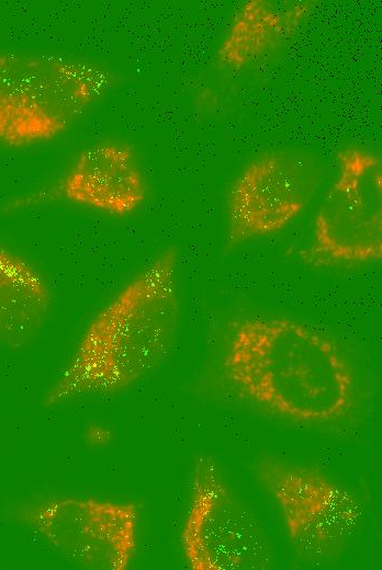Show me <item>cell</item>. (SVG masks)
<instances>
[{
    "mask_svg": "<svg viewBox=\"0 0 382 570\" xmlns=\"http://www.w3.org/2000/svg\"><path fill=\"white\" fill-rule=\"evenodd\" d=\"M220 368L240 397L295 423H335L356 404L355 373L340 345L290 318L243 315L231 319Z\"/></svg>",
    "mask_w": 382,
    "mask_h": 570,
    "instance_id": "cell-1",
    "label": "cell"
},
{
    "mask_svg": "<svg viewBox=\"0 0 382 570\" xmlns=\"http://www.w3.org/2000/svg\"><path fill=\"white\" fill-rule=\"evenodd\" d=\"M255 471L302 555L334 556L356 531L361 516L358 499L321 469L263 456Z\"/></svg>",
    "mask_w": 382,
    "mask_h": 570,
    "instance_id": "cell-7",
    "label": "cell"
},
{
    "mask_svg": "<svg viewBox=\"0 0 382 570\" xmlns=\"http://www.w3.org/2000/svg\"><path fill=\"white\" fill-rule=\"evenodd\" d=\"M16 518L68 562L126 570L138 547L139 506L132 501L57 497L21 505Z\"/></svg>",
    "mask_w": 382,
    "mask_h": 570,
    "instance_id": "cell-6",
    "label": "cell"
},
{
    "mask_svg": "<svg viewBox=\"0 0 382 570\" xmlns=\"http://www.w3.org/2000/svg\"><path fill=\"white\" fill-rule=\"evenodd\" d=\"M179 253L168 247L96 310L44 396L47 407L122 392L169 353L179 327Z\"/></svg>",
    "mask_w": 382,
    "mask_h": 570,
    "instance_id": "cell-2",
    "label": "cell"
},
{
    "mask_svg": "<svg viewBox=\"0 0 382 570\" xmlns=\"http://www.w3.org/2000/svg\"><path fill=\"white\" fill-rule=\"evenodd\" d=\"M53 304V288L37 266L0 246V346L30 343L47 322Z\"/></svg>",
    "mask_w": 382,
    "mask_h": 570,
    "instance_id": "cell-11",
    "label": "cell"
},
{
    "mask_svg": "<svg viewBox=\"0 0 382 570\" xmlns=\"http://www.w3.org/2000/svg\"><path fill=\"white\" fill-rule=\"evenodd\" d=\"M111 73L64 55L0 50V146L20 149L66 134L102 98Z\"/></svg>",
    "mask_w": 382,
    "mask_h": 570,
    "instance_id": "cell-3",
    "label": "cell"
},
{
    "mask_svg": "<svg viewBox=\"0 0 382 570\" xmlns=\"http://www.w3.org/2000/svg\"><path fill=\"white\" fill-rule=\"evenodd\" d=\"M302 260L313 266L361 265L382 258V161L367 149L337 155V174L316 213Z\"/></svg>",
    "mask_w": 382,
    "mask_h": 570,
    "instance_id": "cell-4",
    "label": "cell"
},
{
    "mask_svg": "<svg viewBox=\"0 0 382 570\" xmlns=\"http://www.w3.org/2000/svg\"><path fill=\"white\" fill-rule=\"evenodd\" d=\"M180 544L193 570H262L270 563L262 527L209 455L193 465Z\"/></svg>",
    "mask_w": 382,
    "mask_h": 570,
    "instance_id": "cell-5",
    "label": "cell"
},
{
    "mask_svg": "<svg viewBox=\"0 0 382 570\" xmlns=\"http://www.w3.org/2000/svg\"><path fill=\"white\" fill-rule=\"evenodd\" d=\"M319 182L321 169L305 153L273 149L251 159L227 192L225 248L282 231L308 206Z\"/></svg>",
    "mask_w": 382,
    "mask_h": 570,
    "instance_id": "cell-8",
    "label": "cell"
},
{
    "mask_svg": "<svg viewBox=\"0 0 382 570\" xmlns=\"http://www.w3.org/2000/svg\"><path fill=\"white\" fill-rule=\"evenodd\" d=\"M148 196V180L134 146L103 139L81 149L57 179L13 198L1 212L64 204L124 218L143 207Z\"/></svg>",
    "mask_w": 382,
    "mask_h": 570,
    "instance_id": "cell-9",
    "label": "cell"
},
{
    "mask_svg": "<svg viewBox=\"0 0 382 570\" xmlns=\"http://www.w3.org/2000/svg\"><path fill=\"white\" fill-rule=\"evenodd\" d=\"M311 10L308 1H246L218 47L220 66L239 71L269 55L296 34Z\"/></svg>",
    "mask_w": 382,
    "mask_h": 570,
    "instance_id": "cell-10",
    "label": "cell"
}]
</instances>
